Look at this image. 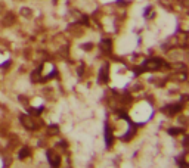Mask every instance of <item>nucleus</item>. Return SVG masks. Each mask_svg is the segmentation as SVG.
<instances>
[{"label":"nucleus","mask_w":189,"mask_h":168,"mask_svg":"<svg viewBox=\"0 0 189 168\" xmlns=\"http://www.w3.org/2000/svg\"><path fill=\"white\" fill-rule=\"evenodd\" d=\"M13 21H15L13 13H8V15L2 19V24H3L5 27H9V25H12V24H13Z\"/></svg>","instance_id":"obj_8"},{"label":"nucleus","mask_w":189,"mask_h":168,"mask_svg":"<svg viewBox=\"0 0 189 168\" xmlns=\"http://www.w3.org/2000/svg\"><path fill=\"white\" fill-rule=\"evenodd\" d=\"M84 49H87V50L92 49V44H86V46H84Z\"/></svg>","instance_id":"obj_15"},{"label":"nucleus","mask_w":189,"mask_h":168,"mask_svg":"<svg viewBox=\"0 0 189 168\" xmlns=\"http://www.w3.org/2000/svg\"><path fill=\"white\" fill-rule=\"evenodd\" d=\"M40 111H41V108H37V109H30V112H31L33 115H40Z\"/></svg>","instance_id":"obj_13"},{"label":"nucleus","mask_w":189,"mask_h":168,"mask_svg":"<svg viewBox=\"0 0 189 168\" xmlns=\"http://www.w3.org/2000/svg\"><path fill=\"white\" fill-rule=\"evenodd\" d=\"M21 15H24V16H28V18H30V16H31V10H30V9H27V8H22V9H21Z\"/></svg>","instance_id":"obj_12"},{"label":"nucleus","mask_w":189,"mask_h":168,"mask_svg":"<svg viewBox=\"0 0 189 168\" xmlns=\"http://www.w3.org/2000/svg\"><path fill=\"white\" fill-rule=\"evenodd\" d=\"M21 123H22L24 127L28 128V130H37L38 128V124L34 121L30 115H21Z\"/></svg>","instance_id":"obj_2"},{"label":"nucleus","mask_w":189,"mask_h":168,"mask_svg":"<svg viewBox=\"0 0 189 168\" xmlns=\"http://www.w3.org/2000/svg\"><path fill=\"white\" fill-rule=\"evenodd\" d=\"M180 109H182V105H167L165 108H162V111L169 115H176Z\"/></svg>","instance_id":"obj_5"},{"label":"nucleus","mask_w":189,"mask_h":168,"mask_svg":"<svg viewBox=\"0 0 189 168\" xmlns=\"http://www.w3.org/2000/svg\"><path fill=\"white\" fill-rule=\"evenodd\" d=\"M47 158H49V162H50V165H52L53 168H58V167H59L61 158H59V155H56L53 151H47Z\"/></svg>","instance_id":"obj_3"},{"label":"nucleus","mask_w":189,"mask_h":168,"mask_svg":"<svg viewBox=\"0 0 189 168\" xmlns=\"http://www.w3.org/2000/svg\"><path fill=\"white\" fill-rule=\"evenodd\" d=\"M101 50L104 52V53H109L111 50H112V43H111V40H102L101 41Z\"/></svg>","instance_id":"obj_6"},{"label":"nucleus","mask_w":189,"mask_h":168,"mask_svg":"<svg viewBox=\"0 0 189 168\" xmlns=\"http://www.w3.org/2000/svg\"><path fill=\"white\" fill-rule=\"evenodd\" d=\"M105 140H106V146H111L112 145V131H111V127L106 124V127H105Z\"/></svg>","instance_id":"obj_7"},{"label":"nucleus","mask_w":189,"mask_h":168,"mask_svg":"<svg viewBox=\"0 0 189 168\" xmlns=\"http://www.w3.org/2000/svg\"><path fill=\"white\" fill-rule=\"evenodd\" d=\"M81 24H84V25H87L89 24V21H87V16H81V21H80Z\"/></svg>","instance_id":"obj_14"},{"label":"nucleus","mask_w":189,"mask_h":168,"mask_svg":"<svg viewBox=\"0 0 189 168\" xmlns=\"http://www.w3.org/2000/svg\"><path fill=\"white\" fill-rule=\"evenodd\" d=\"M46 131H47V134H49V136H56L59 133V127L58 125H49Z\"/></svg>","instance_id":"obj_9"},{"label":"nucleus","mask_w":189,"mask_h":168,"mask_svg":"<svg viewBox=\"0 0 189 168\" xmlns=\"http://www.w3.org/2000/svg\"><path fill=\"white\" fill-rule=\"evenodd\" d=\"M30 153H31V152H30V149H28V148H22V149H21V152H19V158H21V159H24V158L30 156Z\"/></svg>","instance_id":"obj_10"},{"label":"nucleus","mask_w":189,"mask_h":168,"mask_svg":"<svg viewBox=\"0 0 189 168\" xmlns=\"http://www.w3.org/2000/svg\"><path fill=\"white\" fill-rule=\"evenodd\" d=\"M162 65H164V62H162L161 59H158V58L149 59V61H146L144 65H142V66L136 71V74H139V72H144V71H157V69H160Z\"/></svg>","instance_id":"obj_1"},{"label":"nucleus","mask_w":189,"mask_h":168,"mask_svg":"<svg viewBox=\"0 0 189 168\" xmlns=\"http://www.w3.org/2000/svg\"><path fill=\"white\" fill-rule=\"evenodd\" d=\"M108 72H109V65L104 63L101 71H99V83H106L108 81Z\"/></svg>","instance_id":"obj_4"},{"label":"nucleus","mask_w":189,"mask_h":168,"mask_svg":"<svg viewBox=\"0 0 189 168\" xmlns=\"http://www.w3.org/2000/svg\"><path fill=\"white\" fill-rule=\"evenodd\" d=\"M182 168H188V167H182Z\"/></svg>","instance_id":"obj_16"},{"label":"nucleus","mask_w":189,"mask_h":168,"mask_svg":"<svg viewBox=\"0 0 189 168\" xmlns=\"http://www.w3.org/2000/svg\"><path fill=\"white\" fill-rule=\"evenodd\" d=\"M185 130L183 128H170L169 130V134H180V133H183Z\"/></svg>","instance_id":"obj_11"}]
</instances>
